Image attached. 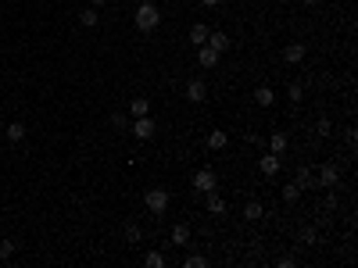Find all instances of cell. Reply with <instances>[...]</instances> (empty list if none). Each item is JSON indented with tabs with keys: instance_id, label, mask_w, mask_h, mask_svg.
<instances>
[{
	"instance_id": "6da1fadb",
	"label": "cell",
	"mask_w": 358,
	"mask_h": 268,
	"mask_svg": "<svg viewBox=\"0 0 358 268\" xmlns=\"http://www.w3.org/2000/svg\"><path fill=\"white\" fill-rule=\"evenodd\" d=\"M165 200H169V197H165V193H161V190H154V193H147V204H151V207H154V211H161V207H165Z\"/></svg>"
},
{
	"instance_id": "7a4b0ae2",
	"label": "cell",
	"mask_w": 358,
	"mask_h": 268,
	"mask_svg": "<svg viewBox=\"0 0 358 268\" xmlns=\"http://www.w3.org/2000/svg\"><path fill=\"white\" fill-rule=\"evenodd\" d=\"M22 136H25V125H22V122H14V125H7V140H11V143H18Z\"/></svg>"
},
{
	"instance_id": "3957f363",
	"label": "cell",
	"mask_w": 358,
	"mask_h": 268,
	"mask_svg": "<svg viewBox=\"0 0 358 268\" xmlns=\"http://www.w3.org/2000/svg\"><path fill=\"white\" fill-rule=\"evenodd\" d=\"M136 132H140V136H151V132H154V122H151V118H140V122H136Z\"/></svg>"
},
{
	"instance_id": "277c9868",
	"label": "cell",
	"mask_w": 358,
	"mask_h": 268,
	"mask_svg": "<svg viewBox=\"0 0 358 268\" xmlns=\"http://www.w3.org/2000/svg\"><path fill=\"white\" fill-rule=\"evenodd\" d=\"M197 186H201V190H212V186H215L212 172H201V175H197Z\"/></svg>"
},
{
	"instance_id": "5b68a950",
	"label": "cell",
	"mask_w": 358,
	"mask_h": 268,
	"mask_svg": "<svg viewBox=\"0 0 358 268\" xmlns=\"http://www.w3.org/2000/svg\"><path fill=\"white\" fill-rule=\"evenodd\" d=\"M136 22H140L143 29H151V25H154V11H140V18H136Z\"/></svg>"
},
{
	"instance_id": "8992f818",
	"label": "cell",
	"mask_w": 358,
	"mask_h": 268,
	"mask_svg": "<svg viewBox=\"0 0 358 268\" xmlns=\"http://www.w3.org/2000/svg\"><path fill=\"white\" fill-rule=\"evenodd\" d=\"M14 254V240H4L0 243V258H11Z\"/></svg>"
},
{
	"instance_id": "52a82bcc",
	"label": "cell",
	"mask_w": 358,
	"mask_h": 268,
	"mask_svg": "<svg viewBox=\"0 0 358 268\" xmlns=\"http://www.w3.org/2000/svg\"><path fill=\"white\" fill-rule=\"evenodd\" d=\"M79 22H83V25H93V22H97V11H83Z\"/></svg>"
},
{
	"instance_id": "ba28073f",
	"label": "cell",
	"mask_w": 358,
	"mask_h": 268,
	"mask_svg": "<svg viewBox=\"0 0 358 268\" xmlns=\"http://www.w3.org/2000/svg\"><path fill=\"white\" fill-rule=\"evenodd\" d=\"M147 111V100H133V115H143Z\"/></svg>"
},
{
	"instance_id": "9c48e42d",
	"label": "cell",
	"mask_w": 358,
	"mask_h": 268,
	"mask_svg": "<svg viewBox=\"0 0 358 268\" xmlns=\"http://www.w3.org/2000/svg\"><path fill=\"white\" fill-rule=\"evenodd\" d=\"M208 4H215V0H208Z\"/></svg>"
},
{
	"instance_id": "30bf717a",
	"label": "cell",
	"mask_w": 358,
	"mask_h": 268,
	"mask_svg": "<svg viewBox=\"0 0 358 268\" xmlns=\"http://www.w3.org/2000/svg\"><path fill=\"white\" fill-rule=\"evenodd\" d=\"M0 111H4V104H0Z\"/></svg>"
},
{
	"instance_id": "8fae6325",
	"label": "cell",
	"mask_w": 358,
	"mask_h": 268,
	"mask_svg": "<svg viewBox=\"0 0 358 268\" xmlns=\"http://www.w3.org/2000/svg\"><path fill=\"white\" fill-rule=\"evenodd\" d=\"M93 4H100V0H93Z\"/></svg>"
}]
</instances>
